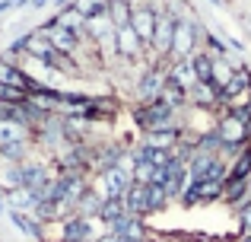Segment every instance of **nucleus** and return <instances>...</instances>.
Wrapping results in <instances>:
<instances>
[{"instance_id": "obj_22", "label": "nucleus", "mask_w": 251, "mask_h": 242, "mask_svg": "<svg viewBox=\"0 0 251 242\" xmlns=\"http://www.w3.org/2000/svg\"><path fill=\"white\" fill-rule=\"evenodd\" d=\"M96 242H121V239H118L115 233H108V236H102V239H96Z\"/></svg>"}, {"instance_id": "obj_24", "label": "nucleus", "mask_w": 251, "mask_h": 242, "mask_svg": "<svg viewBox=\"0 0 251 242\" xmlns=\"http://www.w3.org/2000/svg\"><path fill=\"white\" fill-rule=\"evenodd\" d=\"M48 0H29V6H45Z\"/></svg>"}, {"instance_id": "obj_20", "label": "nucleus", "mask_w": 251, "mask_h": 242, "mask_svg": "<svg viewBox=\"0 0 251 242\" xmlns=\"http://www.w3.org/2000/svg\"><path fill=\"white\" fill-rule=\"evenodd\" d=\"M74 10H80L86 19H92L99 13H108V0H74Z\"/></svg>"}, {"instance_id": "obj_3", "label": "nucleus", "mask_w": 251, "mask_h": 242, "mask_svg": "<svg viewBox=\"0 0 251 242\" xmlns=\"http://www.w3.org/2000/svg\"><path fill=\"white\" fill-rule=\"evenodd\" d=\"M213 131H216V137H220L223 143H229V147H242V143H248V121H242L235 112H220Z\"/></svg>"}, {"instance_id": "obj_10", "label": "nucleus", "mask_w": 251, "mask_h": 242, "mask_svg": "<svg viewBox=\"0 0 251 242\" xmlns=\"http://www.w3.org/2000/svg\"><path fill=\"white\" fill-rule=\"evenodd\" d=\"M51 23H57L61 29L74 32L76 38H83V35H86V16H83L80 10H74V3H70V6H61V10L51 16Z\"/></svg>"}, {"instance_id": "obj_8", "label": "nucleus", "mask_w": 251, "mask_h": 242, "mask_svg": "<svg viewBox=\"0 0 251 242\" xmlns=\"http://www.w3.org/2000/svg\"><path fill=\"white\" fill-rule=\"evenodd\" d=\"M121 201H124V207H127V214L130 217H147V214H153L150 211V185H140V182H130L127 185V191L121 194Z\"/></svg>"}, {"instance_id": "obj_4", "label": "nucleus", "mask_w": 251, "mask_h": 242, "mask_svg": "<svg viewBox=\"0 0 251 242\" xmlns=\"http://www.w3.org/2000/svg\"><path fill=\"white\" fill-rule=\"evenodd\" d=\"M115 35H118V57H121L124 64H140V61H147V45L137 38V32L130 29V23L127 26H118Z\"/></svg>"}, {"instance_id": "obj_21", "label": "nucleus", "mask_w": 251, "mask_h": 242, "mask_svg": "<svg viewBox=\"0 0 251 242\" xmlns=\"http://www.w3.org/2000/svg\"><path fill=\"white\" fill-rule=\"evenodd\" d=\"M25 96H29V93H23V89H16V86H6V83H0V102H25Z\"/></svg>"}, {"instance_id": "obj_13", "label": "nucleus", "mask_w": 251, "mask_h": 242, "mask_svg": "<svg viewBox=\"0 0 251 242\" xmlns=\"http://www.w3.org/2000/svg\"><path fill=\"white\" fill-rule=\"evenodd\" d=\"M0 83H6V86H16V89H23V93H32V89H35V83H32L29 77L23 74V70L13 67V64H6V61H0Z\"/></svg>"}, {"instance_id": "obj_2", "label": "nucleus", "mask_w": 251, "mask_h": 242, "mask_svg": "<svg viewBox=\"0 0 251 242\" xmlns=\"http://www.w3.org/2000/svg\"><path fill=\"white\" fill-rule=\"evenodd\" d=\"M166 80H169V61L156 64V67H143V74L137 77V99H140V102L159 99Z\"/></svg>"}, {"instance_id": "obj_6", "label": "nucleus", "mask_w": 251, "mask_h": 242, "mask_svg": "<svg viewBox=\"0 0 251 242\" xmlns=\"http://www.w3.org/2000/svg\"><path fill=\"white\" fill-rule=\"evenodd\" d=\"M29 143H35V134H32L25 124L6 118L0 121V150H10V147H29Z\"/></svg>"}, {"instance_id": "obj_19", "label": "nucleus", "mask_w": 251, "mask_h": 242, "mask_svg": "<svg viewBox=\"0 0 251 242\" xmlns=\"http://www.w3.org/2000/svg\"><path fill=\"white\" fill-rule=\"evenodd\" d=\"M124 214H127L124 201H121V198H115V201H102V211H99V217H102L105 223H115V220H121Z\"/></svg>"}, {"instance_id": "obj_12", "label": "nucleus", "mask_w": 251, "mask_h": 242, "mask_svg": "<svg viewBox=\"0 0 251 242\" xmlns=\"http://www.w3.org/2000/svg\"><path fill=\"white\" fill-rule=\"evenodd\" d=\"M38 242H67V220H42L35 226Z\"/></svg>"}, {"instance_id": "obj_7", "label": "nucleus", "mask_w": 251, "mask_h": 242, "mask_svg": "<svg viewBox=\"0 0 251 242\" xmlns=\"http://www.w3.org/2000/svg\"><path fill=\"white\" fill-rule=\"evenodd\" d=\"M156 16H159V13L150 10L147 3H134V6H130V29L137 32V38H140L143 45H150V38H153Z\"/></svg>"}, {"instance_id": "obj_25", "label": "nucleus", "mask_w": 251, "mask_h": 242, "mask_svg": "<svg viewBox=\"0 0 251 242\" xmlns=\"http://www.w3.org/2000/svg\"><path fill=\"white\" fill-rule=\"evenodd\" d=\"M239 242H251V236H245V233H242V239Z\"/></svg>"}, {"instance_id": "obj_16", "label": "nucleus", "mask_w": 251, "mask_h": 242, "mask_svg": "<svg viewBox=\"0 0 251 242\" xmlns=\"http://www.w3.org/2000/svg\"><path fill=\"white\" fill-rule=\"evenodd\" d=\"M99 211H102V198L92 191H86L80 201H76V217H99Z\"/></svg>"}, {"instance_id": "obj_5", "label": "nucleus", "mask_w": 251, "mask_h": 242, "mask_svg": "<svg viewBox=\"0 0 251 242\" xmlns=\"http://www.w3.org/2000/svg\"><path fill=\"white\" fill-rule=\"evenodd\" d=\"M38 32H42V35L51 42V48H54V51H61V54H70V57H74V54H76V48H80V38H76L74 32L61 29L57 23H51V19L38 26Z\"/></svg>"}, {"instance_id": "obj_9", "label": "nucleus", "mask_w": 251, "mask_h": 242, "mask_svg": "<svg viewBox=\"0 0 251 242\" xmlns=\"http://www.w3.org/2000/svg\"><path fill=\"white\" fill-rule=\"evenodd\" d=\"M188 106L203 108V112H220V89H216L213 83L197 80L194 86L188 89Z\"/></svg>"}, {"instance_id": "obj_26", "label": "nucleus", "mask_w": 251, "mask_h": 242, "mask_svg": "<svg viewBox=\"0 0 251 242\" xmlns=\"http://www.w3.org/2000/svg\"><path fill=\"white\" fill-rule=\"evenodd\" d=\"M0 214H3V201H0Z\"/></svg>"}, {"instance_id": "obj_14", "label": "nucleus", "mask_w": 251, "mask_h": 242, "mask_svg": "<svg viewBox=\"0 0 251 242\" xmlns=\"http://www.w3.org/2000/svg\"><path fill=\"white\" fill-rule=\"evenodd\" d=\"M159 99L166 102L172 112H184V108H188V93H184L178 83H172V80H166V86H162Z\"/></svg>"}, {"instance_id": "obj_23", "label": "nucleus", "mask_w": 251, "mask_h": 242, "mask_svg": "<svg viewBox=\"0 0 251 242\" xmlns=\"http://www.w3.org/2000/svg\"><path fill=\"white\" fill-rule=\"evenodd\" d=\"M210 6H226V0H207Z\"/></svg>"}, {"instance_id": "obj_18", "label": "nucleus", "mask_w": 251, "mask_h": 242, "mask_svg": "<svg viewBox=\"0 0 251 242\" xmlns=\"http://www.w3.org/2000/svg\"><path fill=\"white\" fill-rule=\"evenodd\" d=\"M108 19L118 26H127L130 23V3H124V0H108Z\"/></svg>"}, {"instance_id": "obj_11", "label": "nucleus", "mask_w": 251, "mask_h": 242, "mask_svg": "<svg viewBox=\"0 0 251 242\" xmlns=\"http://www.w3.org/2000/svg\"><path fill=\"white\" fill-rule=\"evenodd\" d=\"M169 80L178 83L184 93L194 86V83H197V74H194V67H191V57H184V61H169Z\"/></svg>"}, {"instance_id": "obj_17", "label": "nucleus", "mask_w": 251, "mask_h": 242, "mask_svg": "<svg viewBox=\"0 0 251 242\" xmlns=\"http://www.w3.org/2000/svg\"><path fill=\"white\" fill-rule=\"evenodd\" d=\"M191 67H194L197 80L210 83V70H213V57H210L207 51H197V54H191Z\"/></svg>"}, {"instance_id": "obj_15", "label": "nucleus", "mask_w": 251, "mask_h": 242, "mask_svg": "<svg viewBox=\"0 0 251 242\" xmlns=\"http://www.w3.org/2000/svg\"><path fill=\"white\" fill-rule=\"evenodd\" d=\"M178 134H181V131H147V134H143V147L172 150L178 143Z\"/></svg>"}, {"instance_id": "obj_1", "label": "nucleus", "mask_w": 251, "mask_h": 242, "mask_svg": "<svg viewBox=\"0 0 251 242\" xmlns=\"http://www.w3.org/2000/svg\"><path fill=\"white\" fill-rule=\"evenodd\" d=\"M201 23L197 19H178L175 23V38H172V51H169V61H184V57L197 54L201 51Z\"/></svg>"}]
</instances>
